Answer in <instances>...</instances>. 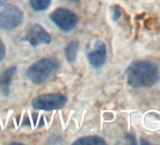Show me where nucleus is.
Instances as JSON below:
<instances>
[{
	"label": "nucleus",
	"mask_w": 160,
	"mask_h": 145,
	"mask_svg": "<svg viewBox=\"0 0 160 145\" xmlns=\"http://www.w3.org/2000/svg\"><path fill=\"white\" fill-rule=\"evenodd\" d=\"M126 78L128 85L133 88H150L159 81V69L152 61L137 60L128 66Z\"/></svg>",
	"instance_id": "1"
},
{
	"label": "nucleus",
	"mask_w": 160,
	"mask_h": 145,
	"mask_svg": "<svg viewBox=\"0 0 160 145\" xmlns=\"http://www.w3.org/2000/svg\"><path fill=\"white\" fill-rule=\"evenodd\" d=\"M24 40L29 42L32 46H38L41 44L50 43L52 38L51 35L40 24H34L27 31Z\"/></svg>",
	"instance_id": "7"
},
{
	"label": "nucleus",
	"mask_w": 160,
	"mask_h": 145,
	"mask_svg": "<svg viewBox=\"0 0 160 145\" xmlns=\"http://www.w3.org/2000/svg\"><path fill=\"white\" fill-rule=\"evenodd\" d=\"M51 21L61 30L70 31L73 29L78 22L77 15L65 8H58L49 15Z\"/></svg>",
	"instance_id": "4"
},
{
	"label": "nucleus",
	"mask_w": 160,
	"mask_h": 145,
	"mask_svg": "<svg viewBox=\"0 0 160 145\" xmlns=\"http://www.w3.org/2000/svg\"><path fill=\"white\" fill-rule=\"evenodd\" d=\"M16 67L12 66L6 69L1 75H0V91L5 95H8L10 92V86L12 81L14 75L16 74Z\"/></svg>",
	"instance_id": "8"
},
{
	"label": "nucleus",
	"mask_w": 160,
	"mask_h": 145,
	"mask_svg": "<svg viewBox=\"0 0 160 145\" xmlns=\"http://www.w3.org/2000/svg\"><path fill=\"white\" fill-rule=\"evenodd\" d=\"M22 11L14 5H5L0 9V29L12 30L23 21Z\"/></svg>",
	"instance_id": "3"
},
{
	"label": "nucleus",
	"mask_w": 160,
	"mask_h": 145,
	"mask_svg": "<svg viewBox=\"0 0 160 145\" xmlns=\"http://www.w3.org/2000/svg\"><path fill=\"white\" fill-rule=\"evenodd\" d=\"M59 69V62L53 58H44L32 64L27 71L28 79L37 85L42 84Z\"/></svg>",
	"instance_id": "2"
},
{
	"label": "nucleus",
	"mask_w": 160,
	"mask_h": 145,
	"mask_svg": "<svg viewBox=\"0 0 160 145\" xmlns=\"http://www.w3.org/2000/svg\"><path fill=\"white\" fill-rule=\"evenodd\" d=\"M87 58L90 64L94 68L102 67L107 60V47L102 41L94 42L87 49Z\"/></svg>",
	"instance_id": "6"
},
{
	"label": "nucleus",
	"mask_w": 160,
	"mask_h": 145,
	"mask_svg": "<svg viewBox=\"0 0 160 145\" xmlns=\"http://www.w3.org/2000/svg\"><path fill=\"white\" fill-rule=\"evenodd\" d=\"M106 143H107V141L104 140L100 137H97V136H89V137H83V138H78L72 144H92V145H100V144H106Z\"/></svg>",
	"instance_id": "10"
},
{
	"label": "nucleus",
	"mask_w": 160,
	"mask_h": 145,
	"mask_svg": "<svg viewBox=\"0 0 160 145\" xmlns=\"http://www.w3.org/2000/svg\"><path fill=\"white\" fill-rule=\"evenodd\" d=\"M110 12H111V17L113 21H117L122 16V9L118 5L112 6L110 8Z\"/></svg>",
	"instance_id": "12"
},
{
	"label": "nucleus",
	"mask_w": 160,
	"mask_h": 145,
	"mask_svg": "<svg viewBox=\"0 0 160 145\" xmlns=\"http://www.w3.org/2000/svg\"><path fill=\"white\" fill-rule=\"evenodd\" d=\"M51 4V0H30V5L36 12L45 11Z\"/></svg>",
	"instance_id": "11"
},
{
	"label": "nucleus",
	"mask_w": 160,
	"mask_h": 145,
	"mask_svg": "<svg viewBox=\"0 0 160 145\" xmlns=\"http://www.w3.org/2000/svg\"><path fill=\"white\" fill-rule=\"evenodd\" d=\"M67 103V97L59 93H47L39 95L32 101V106L40 110H55L62 108Z\"/></svg>",
	"instance_id": "5"
},
{
	"label": "nucleus",
	"mask_w": 160,
	"mask_h": 145,
	"mask_svg": "<svg viewBox=\"0 0 160 145\" xmlns=\"http://www.w3.org/2000/svg\"><path fill=\"white\" fill-rule=\"evenodd\" d=\"M6 55V47L4 42L0 40V61H2Z\"/></svg>",
	"instance_id": "13"
},
{
	"label": "nucleus",
	"mask_w": 160,
	"mask_h": 145,
	"mask_svg": "<svg viewBox=\"0 0 160 145\" xmlns=\"http://www.w3.org/2000/svg\"><path fill=\"white\" fill-rule=\"evenodd\" d=\"M78 46L79 43L76 41H72L69 42L66 48V58L70 63H74L76 57H77V52H78Z\"/></svg>",
	"instance_id": "9"
}]
</instances>
